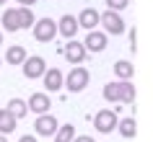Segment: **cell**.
Segmentation results:
<instances>
[{"label":"cell","instance_id":"8992f818","mask_svg":"<svg viewBox=\"0 0 153 142\" xmlns=\"http://www.w3.org/2000/svg\"><path fill=\"white\" fill-rule=\"evenodd\" d=\"M57 129H60V121H57L52 114H42V116H36V121H34V132L42 134V137H55Z\"/></svg>","mask_w":153,"mask_h":142},{"label":"cell","instance_id":"83f0119b","mask_svg":"<svg viewBox=\"0 0 153 142\" xmlns=\"http://www.w3.org/2000/svg\"><path fill=\"white\" fill-rule=\"evenodd\" d=\"M0 142H8V137H5V134H0Z\"/></svg>","mask_w":153,"mask_h":142},{"label":"cell","instance_id":"7a4b0ae2","mask_svg":"<svg viewBox=\"0 0 153 142\" xmlns=\"http://www.w3.org/2000/svg\"><path fill=\"white\" fill-rule=\"evenodd\" d=\"M57 24L52 18H36V24H34V39L42 41V44H49V41H55L57 36Z\"/></svg>","mask_w":153,"mask_h":142},{"label":"cell","instance_id":"603a6c76","mask_svg":"<svg viewBox=\"0 0 153 142\" xmlns=\"http://www.w3.org/2000/svg\"><path fill=\"white\" fill-rule=\"evenodd\" d=\"M106 5H109V10H117L120 13V10H125L130 5V0H106Z\"/></svg>","mask_w":153,"mask_h":142},{"label":"cell","instance_id":"ac0fdd59","mask_svg":"<svg viewBox=\"0 0 153 142\" xmlns=\"http://www.w3.org/2000/svg\"><path fill=\"white\" fill-rule=\"evenodd\" d=\"M8 111H10L16 119H24L26 114H29V103L21 101V98H10V101H8Z\"/></svg>","mask_w":153,"mask_h":142},{"label":"cell","instance_id":"3957f363","mask_svg":"<svg viewBox=\"0 0 153 142\" xmlns=\"http://www.w3.org/2000/svg\"><path fill=\"white\" fill-rule=\"evenodd\" d=\"M117 124H120V119H117V114H114L112 109H101V111H96V116H94V127H96V132H101V134H109L112 129H117Z\"/></svg>","mask_w":153,"mask_h":142},{"label":"cell","instance_id":"f1b7e54d","mask_svg":"<svg viewBox=\"0 0 153 142\" xmlns=\"http://www.w3.org/2000/svg\"><path fill=\"white\" fill-rule=\"evenodd\" d=\"M5 3H8V0H0V5H5Z\"/></svg>","mask_w":153,"mask_h":142},{"label":"cell","instance_id":"6da1fadb","mask_svg":"<svg viewBox=\"0 0 153 142\" xmlns=\"http://www.w3.org/2000/svg\"><path fill=\"white\" fill-rule=\"evenodd\" d=\"M88 70L86 67H81V65H75L70 72H68V78H65V88L70 90V93H81V90H86V85H88Z\"/></svg>","mask_w":153,"mask_h":142},{"label":"cell","instance_id":"cb8c5ba5","mask_svg":"<svg viewBox=\"0 0 153 142\" xmlns=\"http://www.w3.org/2000/svg\"><path fill=\"white\" fill-rule=\"evenodd\" d=\"M137 31H135V29H132V31H130V49H132V52H135V49H137Z\"/></svg>","mask_w":153,"mask_h":142},{"label":"cell","instance_id":"ba28073f","mask_svg":"<svg viewBox=\"0 0 153 142\" xmlns=\"http://www.w3.org/2000/svg\"><path fill=\"white\" fill-rule=\"evenodd\" d=\"M106 36L109 34H104V31H88L86 34V39H83V47H86V52H104L106 49Z\"/></svg>","mask_w":153,"mask_h":142},{"label":"cell","instance_id":"e0dca14e","mask_svg":"<svg viewBox=\"0 0 153 142\" xmlns=\"http://www.w3.org/2000/svg\"><path fill=\"white\" fill-rule=\"evenodd\" d=\"M117 132L125 137V140H132L135 137V132H137V124H135V119L132 116H127V119H120V124H117Z\"/></svg>","mask_w":153,"mask_h":142},{"label":"cell","instance_id":"9c48e42d","mask_svg":"<svg viewBox=\"0 0 153 142\" xmlns=\"http://www.w3.org/2000/svg\"><path fill=\"white\" fill-rule=\"evenodd\" d=\"M78 29H81V24H78V16H62L60 21H57V31L62 34L65 39L70 41V39H75V34H78Z\"/></svg>","mask_w":153,"mask_h":142},{"label":"cell","instance_id":"d4e9b609","mask_svg":"<svg viewBox=\"0 0 153 142\" xmlns=\"http://www.w3.org/2000/svg\"><path fill=\"white\" fill-rule=\"evenodd\" d=\"M18 5H21V8H31L34 3H39V0H16Z\"/></svg>","mask_w":153,"mask_h":142},{"label":"cell","instance_id":"484cf974","mask_svg":"<svg viewBox=\"0 0 153 142\" xmlns=\"http://www.w3.org/2000/svg\"><path fill=\"white\" fill-rule=\"evenodd\" d=\"M73 142H96V140H94V137H88V134H81V137H75Z\"/></svg>","mask_w":153,"mask_h":142},{"label":"cell","instance_id":"9a60e30c","mask_svg":"<svg viewBox=\"0 0 153 142\" xmlns=\"http://www.w3.org/2000/svg\"><path fill=\"white\" fill-rule=\"evenodd\" d=\"M101 93H104V98L109 103H122V80L120 83H106Z\"/></svg>","mask_w":153,"mask_h":142},{"label":"cell","instance_id":"5b68a950","mask_svg":"<svg viewBox=\"0 0 153 142\" xmlns=\"http://www.w3.org/2000/svg\"><path fill=\"white\" fill-rule=\"evenodd\" d=\"M101 26H104V34H112V36H120L125 31V21L117 10H104L101 13Z\"/></svg>","mask_w":153,"mask_h":142},{"label":"cell","instance_id":"4fadbf2b","mask_svg":"<svg viewBox=\"0 0 153 142\" xmlns=\"http://www.w3.org/2000/svg\"><path fill=\"white\" fill-rule=\"evenodd\" d=\"M0 24H3V29L8 34H13V31H18L21 26H18V8H8L3 16H0Z\"/></svg>","mask_w":153,"mask_h":142},{"label":"cell","instance_id":"8fae6325","mask_svg":"<svg viewBox=\"0 0 153 142\" xmlns=\"http://www.w3.org/2000/svg\"><path fill=\"white\" fill-rule=\"evenodd\" d=\"M29 111H34V114H49V106H52V101H49V93H31L29 96Z\"/></svg>","mask_w":153,"mask_h":142},{"label":"cell","instance_id":"30bf717a","mask_svg":"<svg viewBox=\"0 0 153 142\" xmlns=\"http://www.w3.org/2000/svg\"><path fill=\"white\" fill-rule=\"evenodd\" d=\"M44 88H47V93H57L60 88L65 85V75H62V70H57V67H49L47 72H44Z\"/></svg>","mask_w":153,"mask_h":142},{"label":"cell","instance_id":"44dd1931","mask_svg":"<svg viewBox=\"0 0 153 142\" xmlns=\"http://www.w3.org/2000/svg\"><path fill=\"white\" fill-rule=\"evenodd\" d=\"M36 24V16L31 13V8H21L18 5V26L21 29H29V26H34Z\"/></svg>","mask_w":153,"mask_h":142},{"label":"cell","instance_id":"277c9868","mask_svg":"<svg viewBox=\"0 0 153 142\" xmlns=\"http://www.w3.org/2000/svg\"><path fill=\"white\" fill-rule=\"evenodd\" d=\"M21 67H24L26 80H39V78H44V72H47V62H44V57H39V54L26 57V62L21 65Z\"/></svg>","mask_w":153,"mask_h":142},{"label":"cell","instance_id":"5bb4252c","mask_svg":"<svg viewBox=\"0 0 153 142\" xmlns=\"http://www.w3.org/2000/svg\"><path fill=\"white\" fill-rule=\"evenodd\" d=\"M16 121H18V119L13 116L8 109H0V134H5V137H8V134L16 129Z\"/></svg>","mask_w":153,"mask_h":142},{"label":"cell","instance_id":"d6986e66","mask_svg":"<svg viewBox=\"0 0 153 142\" xmlns=\"http://www.w3.org/2000/svg\"><path fill=\"white\" fill-rule=\"evenodd\" d=\"M132 62H125V60H120V62H114V75L120 80H132Z\"/></svg>","mask_w":153,"mask_h":142},{"label":"cell","instance_id":"7c38bea8","mask_svg":"<svg viewBox=\"0 0 153 142\" xmlns=\"http://www.w3.org/2000/svg\"><path fill=\"white\" fill-rule=\"evenodd\" d=\"M78 24H81L83 29L94 31V29L101 24V13H99L96 8H83V10H81V16H78Z\"/></svg>","mask_w":153,"mask_h":142},{"label":"cell","instance_id":"52a82bcc","mask_svg":"<svg viewBox=\"0 0 153 142\" xmlns=\"http://www.w3.org/2000/svg\"><path fill=\"white\" fill-rule=\"evenodd\" d=\"M62 54H65V60L68 62H73V65H81V62H86V47H83V41H68L62 47Z\"/></svg>","mask_w":153,"mask_h":142},{"label":"cell","instance_id":"f546056e","mask_svg":"<svg viewBox=\"0 0 153 142\" xmlns=\"http://www.w3.org/2000/svg\"><path fill=\"white\" fill-rule=\"evenodd\" d=\"M0 44H3V34H0Z\"/></svg>","mask_w":153,"mask_h":142},{"label":"cell","instance_id":"4dcf8cb0","mask_svg":"<svg viewBox=\"0 0 153 142\" xmlns=\"http://www.w3.org/2000/svg\"><path fill=\"white\" fill-rule=\"evenodd\" d=\"M0 65H3V60H0Z\"/></svg>","mask_w":153,"mask_h":142},{"label":"cell","instance_id":"ffe728a7","mask_svg":"<svg viewBox=\"0 0 153 142\" xmlns=\"http://www.w3.org/2000/svg\"><path fill=\"white\" fill-rule=\"evenodd\" d=\"M78 137L75 134V127L73 124H60V129H57V134H55V142H73Z\"/></svg>","mask_w":153,"mask_h":142},{"label":"cell","instance_id":"2e32d148","mask_svg":"<svg viewBox=\"0 0 153 142\" xmlns=\"http://www.w3.org/2000/svg\"><path fill=\"white\" fill-rule=\"evenodd\" d=\"M5 60H8V65H24L26 62V49L21 47V44H13V47H8V52H5Z\"/></svg>","mask_w":153,"mask_h":142},{"label":"cell","instance_id":"4316f807","mask_svg":"<svg viewBox=\"0 0 153 142\" xmlns=\"http://www.w3.org/2000/svg\"><path fill=\"white\" fill-rule=\"evenodd\" d=\"M18 142H36V137H34V134H24Z\"/></svg>","mask_w":153,"mask_h":142},{"label":"cell","instance_id":"7402d4cb","mask_svg":"<svg viewBox=\"0 0 153 142\" xmlns=\"http://www.w3.org/2000/svg\"><path fill=\"white\" fill-rule=\"evenodd\" d=\"M122 103L125 106H132L135 103V88L130 80H122Z\"/></svg>","mask_w":153,"mask_h":142}]
</instances>
